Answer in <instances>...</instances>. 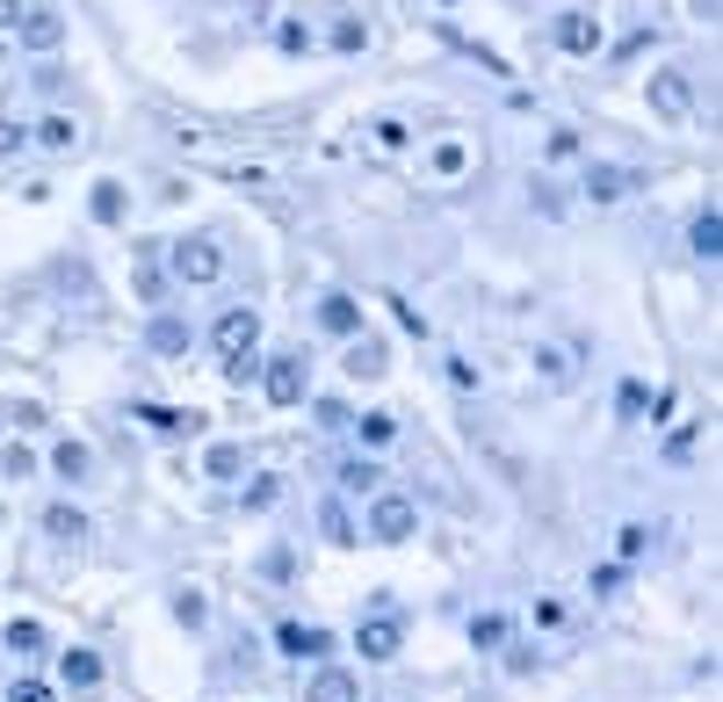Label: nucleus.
I'll return each mask as SVG.
<instances>
[{"label": "nucleus", "instance_id": "nucleus-1", "mask_svg": "<svg viewBox=\"0 0 723 702\" xmlns=\"http://www.w3.org/2000/svg\"><path fill=\"white\" fill-rule=\"evenodd\" d=\"M210 341H218V355H224V377L232 385H246V377H260V363H254V348H260V319L246 312V304H232V312L210 326Z\"/></svg>", "mask_w": 723, "mask_h": 702}, {"label": "nucleus", "instance_id": "nucleus-2", "mask_svg": "<svg viewBox=\"0 0 723 702\" xmlns=\"http://www.w3.org/2000/svg\"><path fill=\"white\" fill-rule=\"evenodd\" d=\"M174 282H189V290H203V282L224 276V246L210 239V232H189V239H174Z\"/></svg>", "mask_w": 723, "mask_h": 702}, {"label": "nucleus", "instance_id": "nucleus-3", "mask_svg": "<svg viewBox=\"0 0 723 702\" xmlns=\"http://www.w3.org/2000/svg\"><path fill=\"white\" fill-rule=\"evenodd\" d=\"M413 528H420V508L405 492H377L369 500V544H405Z\"/></svg>", "mask_w": 723, "mask_h": 702}, {"label": "nucleus", "instance_id": "nucleus-4", "mask_svg": "<svg viewBox=\"0 0 723 702\" xmlns=\"http://www.w3.org/2000/svg\"><path fill=\"white\" fill-rule=\"evenodd\" d=\"M550 44H557V52H571V58L601 52V15H586V8H565V15L550 22Z\"/></svg>", "mask_w": 723, "mask_h": 702}, {"label": "nucleus", "instance_id": "nucleus-5", "mask_svg": "<svg viewBox=\"0 0 723 702\" xmlns=\"http://www.w3.org/2000/svg\"><path fill=\"white\" fill-rule=\"evenodd\" d=\"M398 645H405V623H398L391 609L369 615V623H355V651H362V659H398Z\"/></svg>", "mask_w": 723, "mask_h": 702}, {"label": "nucleus", "instance_id": "nucleus-6", "mask_svg": "<svg viewBox=\"0 0 723 702\" xmlns=\"http://www.w3.org/2000/svg\"><path fill=\"white\" fill-rule=\"evenodd\" d=\"M652 109H658V116H666V123H680V116H688V109H694V88H688V73H652Z\"/></svg>", "mask_w": 723, "mask_h": 702}, {"label": "nucleus", "instance_id": "nucleus-7", "mask_svg": "<svg viewBox=\"0 0 723 702\" xmlns=\"http://www.w3.org/2000/svg\"><path fill=\"white\" fill-rule=\"evenodd\" d=\"M260 391H268L276 405H304V363H297V355H276L268 377H260Z\"/></svg>", "mask_w": 723, "mask_h": 702}, {"label": "nucleus", "instance_id": "nucleus-8", "mask_svg": "<svg viewBox=\"0 0 723 702\" xmlns=\"http://www.w3.org/2000/svg\"><path fill=\"white\" fill-rule=\"evenodd\" d=\"M189 341H196V326L181 312H153V326H145V348L153 355H189Z\"/></svg>", "mask_w": 723, "mask_h": 702}, {"label": "nucleus", "instance_id": "nucleus-9", "mask_svg": "<svg viewBox=\"0 0 723 702\" xmlns=\"http://www.w3.org/2000/svg\"><path fill=\"white\" fill-rule=\"evenodd\" d=\"M304 702H362V688H355V673H347V667H319L304 681Z\"/></svg>", "mask_w": 723, "mask_h": 702}, {"label": "nucleus", "instance_id": "nucleus-10", "mask_svg": "<svg viewBox=\"0 0 723 702\" xmlns=\"http://www.w3.org/2000/svg\"><path fill=\"white\" fill-rule=\"evenodd\" d=\"M319 326H326V334H341V341H362V304L333 290V298H319Z\"/></svg>", "mask_w": 723, "mask_h": 702}, {"label": "nucleus", "instance_id": "nucleus-11", "mask_svg": "<svg viewBox=\"0 0 723 702\" xmlns=\"http://www.w3.org/2000/svg\"><path fill=\"white\" fill-rule=\"evenodd\" d=\"M276 645L290 651V659H326V651H333V637H326V631H311V623H282V631H276Z\"/></svg>", "mask_w": 723, "mask_h": 702}, {"label": "nucleus", "instance_id": "nucleus-12", "mask_svg": "<svg viewBox=\"0 0 723 702\" xmlns=\"http://www.w3.org/2000/svg\"><path fill=\"white\" fill-rule=\"evenodd\" d=\"M630 189H637L630 167H586V196H593V203H622Z\"/></svg>", "mask_w": 723, "mask_h": 702}, {"label": "nucleus", "instance_id": "nucleus-13", "mask_svg": "<svg viewBox=\"0 0 723 702\" xmlns=\"http://www.w3.org/2000/svg\"><path fill=\"white\" fill-rule=\"evenodd\" d=\"M58 681H66L73 695H87V688H102V659H94V651H66V659H58Z\"/></svg>", "mask_w": 723, "mask_h": 702}, {"label": "nucleus", "instance_id": "nucleus-14", "mask_svg": "<svg viewBox=\"0 0 723 702\" xmlns=\"http://www.w3.org/2000/svg\"><path fill=\"white\" fill-rule=\"evenodd\" d=\"M44 536H52V544H87V514L58 500V508H44Z\"/></svg>", "mask_w": 723, "mask_h": 702}, {"label": "nucleus", "instance_id": "nucleus-15", "mask_svg": "<svg viewBox=\"0 0 723 702\" xmlns=\"http://www.w3.org/2000/svg\"><path fill=\"white\" fill-rule=\"evenodd\" d=\"M383 363H391V355H383V341H347V377H355V385L383 377Z\"/></svg>", "mask_w": 723, "mask_h": 702}, {"label": "nucleus", "instance_id": "nucleus-16", "mask_svg": "<svg viewBox=\"0 0 723 702\" xmlns=\"http://www.w3.org/2000/svg\"><path fill=\"white\" fill-rule=\"evenodd\" d=\"M319 528H326V544H362V528H355V514H347V500H326V508H319Z\"/></svg>", "mask_w": 723, "mask_h": 702}, {"label": "nucleus", "instance_id": "nucleus-17", "mask_svg": "<svg viewBox=\"0 0 723 702\" xmlns=\"http://www.w3.org/2000/svg\"><path fill=\"white\" fill-rule=\"evenodd\" d=\"M52 471L66 478V486H80V478L94 471V457H87V442H58V449H52Z\"/></svg>", "mask_w": 723, "mask_h": 702}, {"label": "nucleus", "instance_id": "nucleus-18", "mask_svg": "<svg viewBox=\"0 0 723 702\" xmlns=\"http://www.w3.org/2000/svg\"><path fill=\"white\" fill-rule=\"evenodd\" d=\"M688 246L702 254V261H716V254H723V218H716V211H702V218L688 225Z\"/></svg>", "mask_w": 723, "mask_h": 702}, {"label": "nucleus", "instance_id": "nucleus-19", "mask_svg": "<svg viewBox=\"0 0 723 702\" xmlns=\"http://www.w3.org/2000/svg\"><path fill=\"white\" fill-rule=\"evenodd\" d=\"M0 651H15V659H36V651H44V623H30V615H22V623H8Z\"/></svg>", "mask_w": 723, "mask_h": 702}, {"label": "nucleus", "instance_id": "nucleus-20", "mask_svg": "<svg viewBox=\"0 0 723 702\" xmlns=\"http://www.w3.org/2000/svg\"><path fill=\"white\" fill-rule=\"evenodd\" d=\"M203 471H210V478H240V471H246V449H240V442H210Z\"/></svg>", "mask_w": 723, "mask_h": 702}, {"label": "nucleus", "instance_id": "nucleus-21", "mask_svg": "<svg viewBox=\"0 0 723 702\" xmlns=\"http://www.w3.org/2000/svg\"><path fill=\"white\" fill-rule=\"evenodd\" d=\"M22 52H58V15H30V22H22Z\"/></svg>", "mask_w": 723, "mask_h": 702}, {"label": "nucleus", "instance_id": "nucleus-22", "mask_svg": "<svg viewBox=\"0 0 723 702\" xmlns=\"http://www.w3.org/2000/svg\"><path fill=\"white\" fill-rule=\"evenodd\" d=\"M341 486H347V492H377V486H383V471H377L369 457H347V464H341Z\"/></svg>", "mask_w": 723, "mask_h": 702}, {"label": "nucleus", "instance_id": "nucleus-23", "mask_svg": "<svg viewBox=\"0 0 723 702\" xmlns=\"http://www.w3.org/2000/svg\"><path fill=\"white\" fill-rule=\"evenodd\" d=\"M276 500H282V478H276V471H260L254 486L240 492V508H254V514H260V508H276Z\"/></svg>", "mask_w": 723, "mask_h": 702}, {"label": "nucleus", "instance_id": "nucleus-24", "mask_svg": "<svg viewBox=\"0 0 723 702\" xmlns=\"http://www.w3.org/2000/svg\"><path fill=\"white\" fill-rule=\"evenodd\" d=\"M615 413H622V421H644V413H652V391H644L637 377H630V385L615 391Z\"/></svg>", "mask_w": 723, "mask_h": 702}, {"label": "nucleus", "instance_id": "nucleus-25", "mask_svg": "<svg viewBox=\"0 0 723 702\" xmlns=\"http://www.w3.org/2000/svg\"><path fill=\"white\" fill-rule=\"evenodd\" d=\"M203 594H196V587H181V594H174V623H181V631H203Z\"/></svg>", "mask_w": 723, "mask_h": 702}, {"label": "nucleus", "instance_id": "nucleus-26", "mask_svg": "<svg viewBox=\"0 0 723 702\" xmlns=\"http://www.w3.org/2000/svg\"><path fill=\"white\" fill-rule=\"evenodd\" d=\"M94 218H102V225L123 218V181H94Z\"/></svg>", "mask_w": 723, "mask_h": 702}, {"label": "nucleus", "instance_id": "nucleus-27", "mask_svg": "<svg viewBox=\"0 0 723 702\" xmlns=\"http://www.w3.org/2000/svg\"><path fill=\"white\" fill-rule=\"evenodd\" d=\"M276 52L304 58V52H311V22H276Z\"/></svg>", "mask_w": 723, "mask_h": 702}, {"label": "nucleus", "instance_id": "nucleus-28", "mask_svg": "<svg viewBox=\"0 0 723 702\" xmlns=\"http://www.w3.org/2000/svg\"><path fill=\"white\" fill-rule=\"evenodd\" d=\"M470 645H478V651L507 645V615H478V623H470Z\"/></svg>", "mask_w": 723, "mask_h": 702}, {"label": "nucleus", "instance_id": "nucleus-29", "mask_svg": "<svg viewBox=\"0 0 723 702\" xmlns=\"http://www.w3.org/2000/svg\"><path fill=\"white\" fill-rule=\"evenodd\" d=\"M36 145L66 153V145H73V116H44V123H36Z\"/></svg>", "mask_w": 723, "mask_h": 702}, {"label": "nucleus", "instance_id": "nucleus-30", "mask_svg": "<svg viewBox=\"0 0 723 702\" xmlns=\"http://www.w3.org/2000/svg\"><path fill=\"white\" fill-rule=\"evenodd\" d=\"M535 369H543L550 385H571V355L565 348H535Z\"/></svg>", "mask_w": 723, "mask_h": 702}, {"label": "nucleus", "instance_id": "nucleus-31", "mask_svg": "<svg viewBox=\"0 0 723 702\" xmlns=\"http://www.w3.org/2000/svg\"><path fill=\"white\" fill-rule=\"evenodd\" d=\"M464 145H456V138H442V145H434V159H427V167H434V175H464Z\"/></svg>", "mask_w": 723, "mask_h": 702}, {"label": "nucleus", "instance_id": "nucleus-32", "mask_svg": "<svg viewBox=\"0 0 723 702\" xmlns=\"http://www.w3.org/2000/svg\"><path fill=\"white\" fill-rule=\"evenodd\" d=\"M615 550H622V565H630V558H644V550H652V528H644V522H630V528L615 536Z\"/></svg>", "mask_w": 723, "mask_h": 702}, {"label": "nucleus", "instance_id": "nucleus-33", "mask_svg": "<svg viewBox=\"0 0 723 702\" xmlns=\"http://www.w3.org/2000/svg\"><path fill=\"white\" fill-rule=\"evenodd\" d=\"M391 435H398V421H391V413H362V442H369V449H383Z\"/></svg>", "mask_w": 723, "mask_h": 702}, {"label": "nucleus", "instance_id": "nucleus-34", "mask_svg": "<svg viewBox=\"0 0 723 702\" xmlns=\"http://www.w3.org/2000/svg\"><path fill=\"white\" fill-rule=\"evenodd\" d=\"M138 298L145 304H167V268H153V261L138 268Z\"/></svg>", "mask_w": 723, "mask_h": 702}, {"label": "nucleus", "instance_id": "nucleus-35", "mask_svg": "<svg viewBox=\"0 0 723 702\" xmlns=\"http://www.w3.org/2000/svg\"><path fill=\"white\" fill-rule=\"evenodd\" d=\"M290 572H297V550H268V558H260V580H290Z\"/></svg>", "mask_w": 723, "mask_h": 702}, {"label": "nucleus", "instance_id": "nucleus-36", "mask_svg": "<svg viewBox=\"0 0 723 702\" xmlns=\"http://www.w3.org/2000/svg\"><path fill=\"white\" fill-rule=\"evenodd\" d=\"M22 145H30V131H22L15 116H0V159H8V153H22Z\"/></svg>", "mask_w": 723, "mask_h": 702}, {"label": "nucleus", "instance_id": "nucleus-37", "mask_svg": "<svg viewBox=\"0 0 723 702\" xmlns=\"http://www.w3.org/2000/svg\"><path fill=\"white\" fill-rule=\"evenodd\" d=\"M362 44H369V30H362V22H341V30H333V52H362Z\"/></svg>", "mask_w": 723, "mask_h": 702}, {"label": "nucleus", "instance_id": "nucleus-38", "mask_svg": "<svg viewBox=\"0 0 723 702\" xmlns=\"http://www.w3.org/2000/svg\"><path fill=\"white\" fill-rule=\"evenodd\" d=\"M535 211H543V218H565V196H557L550 181H535Z\"/></svg>", "mask_w": 723, "mask_h": 702}, {"label": "nucleus", "instance_id": "nucleus-39", "mask_svg": "<svg viewBox=\"0 0 723 702\" xmlns=\"http://www.w3.org/2000/svg\"><path fill=\"white\" fill-rule=\"evenodd\" d=\"M543 153H550V159H579V138H571V131H550V145H543Z\"/></svg>", "mask_w": 723, "mask_h": 702}, {"label": "nucleus", "instance_id": "nucleus-40", "mask_svg": "<svg viewBox=\"0 0 723 702\" xmlns=\"http://www.w3.org/2000/svg\"><path fill=\"white\" fill-rule=\"evenodd\" d=\"M448 385H456V391H478V369H470L464 355H456V363H448Z\"/></svg>", "mask_w": 723, "mask_h": 702}, {"label": "nucleus", "instance_id": "nucleus-41", "mask_svg": "<svg viewBox=\"0 0 723 702\" xmlns=\"http://www.w3.org/2000/svg\"><path fill=\"white\" fill-rule=\"evenodd\" d=\"M8 702H58V695L44 681H15V695H8Z\"/></svg>", "mask_w": 723, "mask_h": 702}, {"label": "nucleus", "instance_id": "nucleus-42", "mask_svg": "<svg viewBox=\"0 0 723 702\" xmlns=\"http://www.w3.org/2000/svg\"><path fill=\"white\" fill-rule=\"evenodd\" d=\"M666 457H672V464H688V457H694V427H680V435L666 442Z\"/></svg>", "mask_w": 723, "mask_h": 702}, {"label": "nucleus", "instance_id": "nucleus-43", "mask_svg": "<svg viewBox=\"0 0 723 702\" xmlns=\"http://www.w3.org/2000/svg\"><path fill=\"white\" fill-rule=\"evenodd\" d=\"M319 427H347V405L341 399H319Z\"/></svg>", "mask_w": 723, "mask_h": 702}, {"label": "nucleus", "instance_id": "nucleus-44", "mask_svg": "<svg viewBox=\"0 0 723 702\" xmlns=\"http://www.w3.org/2000/svg\"><path fill=\"white\" fill-rule=\"evenodd\" d=\"M22 22V0H0V30H15Z\"/></svg>", "mask_w": 723, "mask_h": 702}, {"label": "nucleus", "instance_id": "nucleus-45", "mask_svg": "<svg viewBox=\"0 0 723 702\" xmlns=\"http://www.w3.org/2000/svg\"><path fill=\"white\" fill-rule=\"evenodd\" d=\"M0 66H8V44H0Z\"/></svg>", "mask_w": 723, "mask_h": 702}, {"label": "nucleus", "instance_id": "nucleus-46", "mask_svg": "<svg viewBox=\"0 0 723 702\" xmlns=\"http://www.w3.org/2000/svg\"><path fill=\"white\" fill-rule=\"evenodd\" d=\"M442 8H456V0H442Z\"/></svg>", "mask_w": 723, "mask_h": 702}]
</instances>
